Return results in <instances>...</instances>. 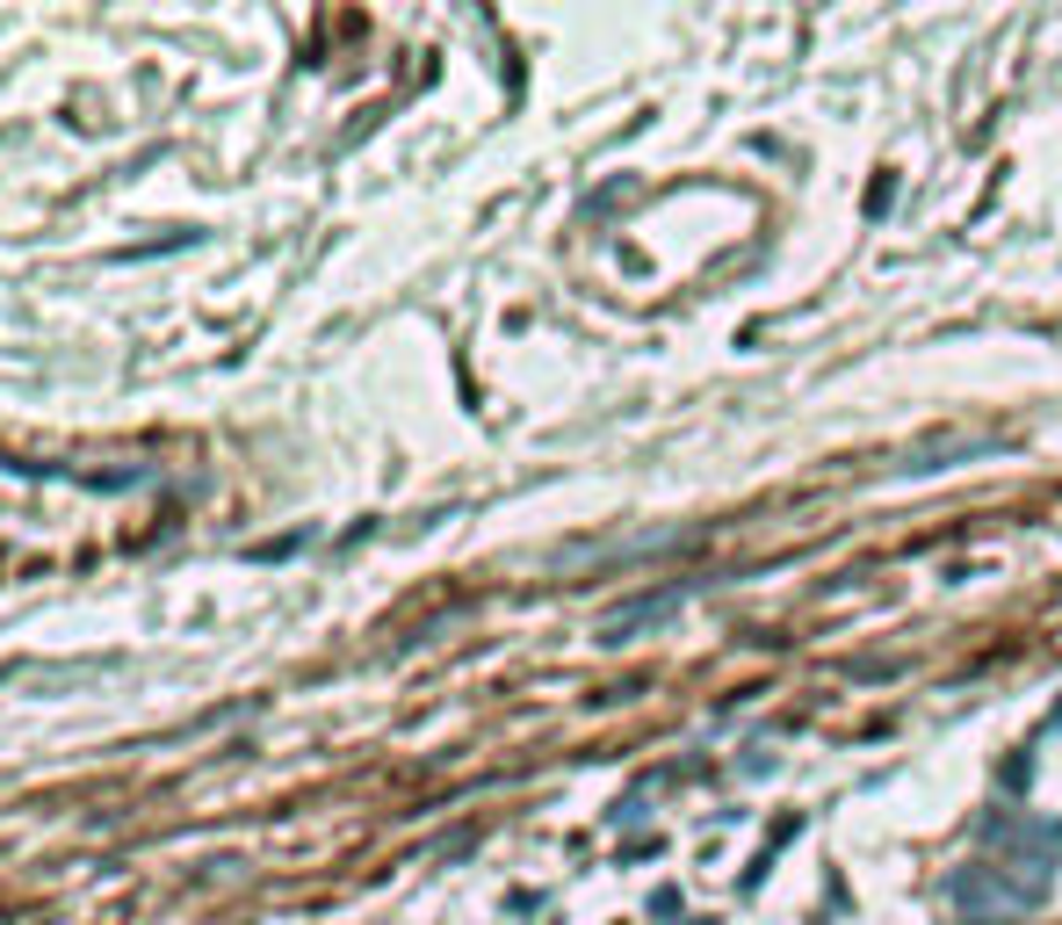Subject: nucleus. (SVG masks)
<instances>
[{
	"label": "nucleus",
	"instance_id": "obj_1",
	"mask_svg": "<svg viewBox=\"0 0 1062 925\" xmlns=\"http://www.w3.org/2000/svg\"><path fill=\"white\" fill-rule=\"evenodd\" d=\"M969 925H997V918H969Z\"/></svg>",
	"mask_w": 1062,
	"mask_h": 925
}]
</instances>
